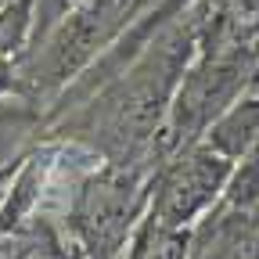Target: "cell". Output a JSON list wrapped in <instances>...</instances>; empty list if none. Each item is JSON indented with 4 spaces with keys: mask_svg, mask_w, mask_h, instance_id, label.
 <instances>
[{
    "mask_svg": "<svg viewBox=\"0 0 259 259\" xmlns=\"http://www.w3.org/2000/svg\"><path fill=\"white\" fill-rule=\"evenodd\" d=\"M231 169L234 162L205 141H194L191 148L162 158L155 169L151 202H148V212L158 223V231L162 234L187 231V223L202 216L212 205V198L227 187Z\"/></svg>",
    "mask_w": 259,
    "mask_h": 259,
    "instance_id": "1",
    "label": "cell"
},
{
    "mask_svg": "<svg viewBox=\"0 0 259 259\" xmlns=\"http://www.w3.org/2000/svg\"><path fill=\"white\" fill-rule=\"evenodd\" d=\"M205 144H212L220 155H227L231 162L245 158L255 144H259V97L248 101H234L209 130H205Z\"/></svg>",
    "mask_w": 259,
    "mask_h": 259,
    "instance_id": "2",
    "label": "cell"
},
{
    "mask_svg": "<svg viewBox=\"0 0 259 259\" xmlns=\"http://www.w3.org/2000/svg\"><path fill=\"white\" fill-rule=\"evenodd\" d=\"M18 61L22 58H0V97L4 94H22L25 97V83L18 76Z\"/></svg>",
    "mask_w": 259,
    "mask_h": 259,
    "instance_id": "5",
    "label": "cell"
},
{
    "mask_svg": "<svg viewBox=\"0 0 259 259\" xmlns=\"http://www.w3.org/2000/svg\"><path fill=\"white\" fill-rule=\"evenodd\" d=\"M32 4L36 0H8L0 8V58H25V44H32Z\"/></svg>",
    "mask_w": 259,
    "mask_h": 259,
    "instance_id": "3",
    "label": "cell"
},
{
    "mask_svg": "<svg viewBox=\"0 0 259 259\" xmlns=\"http://www.w3.org/2000/svg\"><path fill=\"white\" fill-rule=\"evenodd\" d=\"M83 0H44V8H40V18H36V29H32V47L29 51H36V44H44L51 36V29L69 15L72 8H79ZM25 51V54H29Z\"/></svg>",
    "mask_w": 259,
    "mask_h": 259,
    "instance_id": "4",
    "label": "cell"
}]
</instances>
